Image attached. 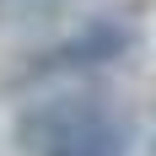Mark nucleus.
<instances>
[{
    "instance_id": "obj_1",
    "label": "nucleus",
    "mask_w": 156,
    "mask_h": 156,
    "mask_svg": "<svg viewBox=\"0 0 156 156\" xmlns=\"http://www.w3.org/2000/svg\"><path fill=\"white\" fill-rule=\"evenodd\" d=\"M129 43H135L129 22H119V16H92V22H86V27H76L70 38L48 43L43 54H32L27 76L43 81V76H81V70H102V65L124 59Z\"/></svg>"
},
{
    "instance_id": "obj_2",
    "label": "nucleus",
    "mask_w": 156,
    "mask_h": 156,
    "mask_svg": "<svg viewBox=\"0 0 156 156\" xmlns=\"http://www.w3.org/2000/svg\"><path fill=\"white\" fill-rule=\"evenodd\" d=\"M43 156H129V129L102 113V119H86L81 129L59 135Z\"/></svg>"
}]
</instances>
